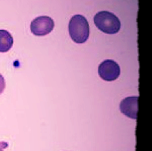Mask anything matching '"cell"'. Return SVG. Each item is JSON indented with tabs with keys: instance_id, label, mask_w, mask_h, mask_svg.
Instances as JSON below:
<instances>
[{
	"instance_id": "obj_1",
	"label": "cell",
	"mask_w": 152,
	"mask_h": 151,
	"mask_svg": "<svg viewBox=\"0 0 152 151\" xmlns=\"http://www.w3.org/2000/svg\"><path fill=\"white\" fill-rule=\"evenodd\" d=\"M69 34L75 43L82 44L87 42L89 37L90 27L85 16L77 15L70 19L68 25Z\"/></svg>"
},
{
	"instance_id": "obj_2",
	"label": "cell",
	"mask_w": 152,
	"mask_h": 151,
	"mask_svg": "<svg viewBox=\"0 0 152 151\" xmlns=\"http://www.w3.org/2000/svg\"><path fill=\"white\" fill-rule=\"evenodd\" d=\"M94 23L101 32L113 35L118 33L121 27L119 18L109 11H100L94 16Z\"/></svg>"
},
{
	"instance_id": "obj_3",
	"label": "cell",
	"mask_w": 152,
	"mask_h": 151,
	"mask_svg": "<svg viewBox=\"0 0 152 151\" xmlns=\"http://www.w3.org/2000/svg\"><path fill=\"white\" fill-rule=\"evenodd\" d=\"M55 26L53 20L48 16L34 18L31 23V31L36 36H45L52 32Z\"/></svg>"
},
{
	"instance_id": "obj_4",
	"label": "cell",
	"mask_w": 152,
	"mask_h": 151,
	"mask_svg": "<svg viewBox=\"0 0 152 151\" xmlns=\"http://www.w3.org/2000/svg\"><path fill=\"white\" fill-rule=\"evenodd\" d=\"M98 73L102 80L107 81L116 80L120 74L118 64L113 60H105L99 65Z\"/></svg>"
},
{
	"instance_id": "obj_5",
	"label": "cell",
	"mask_w": 152,
	"mask_h": 151,
	"mask_svg": "<svg viewBox=\"0 0 152 151\" xmlns=\"http://www.w3.org/2000/svg\"><path fill=\"white\" fill-rule=\"evenodd\" d=\"M138 97H129L121 102L120 109L127 117L137 119L138 112Z\"/></svg>"
},
{
	"instance_id": "obj_6",
	"label": "cell",
	"mask_w": 152,
	"mask_h": 151,
	"mask_svg": "<svg viewBox=\"0 0 152 151\" xmlns=\"http://www.w3.org/2000/svg\"><path fill=\"white\" fill-rule=\"evenodd\" d=\"M14 43L11 34L7 30L0 29V52L5 53L11 49Z\"/></svg>"
},
{
	"instance_id": "obj_7",
	"label": "cell",
	"mask_w": 152,
	"mask_h": 151,
	"mask_svg": "<svg viewBox=\"0 0 152 151\" xmlns=\"http://www.w3.org/2000/svg\"><path fill=\"white\" fill-rule=\"evenodd\" d=\"M5 88V81L3 76L0 74V95L4 91Z\"/></svg>"
},
{
	"instance_id": "obj_8",
	"label": "cell",
	"mask_w": 152,
	"mask_h": 151,
	"mask_svg": "<svg viewBox=\"0 0 152 151\" xmlns=\"http://www.w3.org/2000/svg\"><path fill=\"white\" fill-rule=\"evenodd\" d=\"M9 146L8 143L5 141L0 142V151H4V149H7Z\"/></svg>"
}]
</instances>
